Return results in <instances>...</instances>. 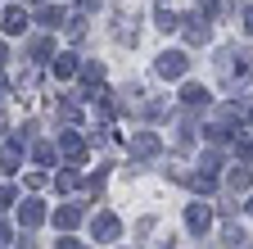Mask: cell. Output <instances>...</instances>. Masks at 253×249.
Segmentation results:
<instances>
[{
  "mask_svg": "<svg viewBox=\"0 0 253 249\" xmlns=\"http://www.w3.org/2000/svg\"><path fill=\"white\" fill-rule=\"evenodd\" d=\"M158 68H163V77H181L185 73V54H176V50L163 54V64H158Z\"/></svg>",
  "mask_w": 253,
  "mask_h": 249,
  "instance_id": "obj_2",
  "label": "cell"
},
{
  "mask_svg": "<svg viewBox=\"0 0 253 249\" xmlns=\"http://www.w3.org/2000/svg\"><path fill=\"white\" fill-rule=\"evenodd\" d=\"M244 27H249V32H253V9H249V14H244Z\"/></svg>",
  "mask_w": 253,
  "mask_h": 249,
  "instance_id": "obj_5",
  "label": "cell"
},
{
  "mask_svg": "<svg viewBox=\"0 0 253 249\" xmlns=\"http://www.w3.org/2000/svg\"><path fill=\"white\" fill-rule=\"evenodd\" d=\"M185 37H190V41H208V23H199V18H190V27H185Z\"/></svg>",
  "mask_w": 253,
  "mask_h": 249,
  "instance_id": "obj_3",
  "label": "cell"
},
{
  "mask_svg": "<svg viewBox=\"0 0 253 249\" xmlns=\"http://www.w3.org/2000/svg\"><path fill=\"white\" fill-rule=\"evenodd\" d=\"M204 100H208L204 86H185V104H204Z\"/></svg>",
  "mask_w": 253,
  "mask_h": 249,
  "instance_id": "obj_4",
  "label": "cell"
},
{
  "mask_svg": "<svg viewBox=\"0 0 253 249\" xmlns=\"http://www.w3.org/2000/svg\"><path fill=\"white\" fill-rule=\"evenodd\" d=\"M185 217H190V231H195V236H204V231H208V222H212V213H208L204 204H190V213H185Z\"/></svg>",
  "mask_w": 253,
  "mask_h": 249,
  "instance_id": "obj_1",
  "label": "cell"
},
{
  "mask_svg": "<svg viewBox=\"0 0 253 249\" xmlns=\"http://www.w3.org/2000/svg\"><path fill=\"white\" fill-rule=\"evenodd\" d=\"M249 213H253V199H249Z\"/></svg>",
  "mask_w": 253,
  "mask_h": 249,
  "instance_id": "obj_6",
  "label": "cell"
}]
</instances>
